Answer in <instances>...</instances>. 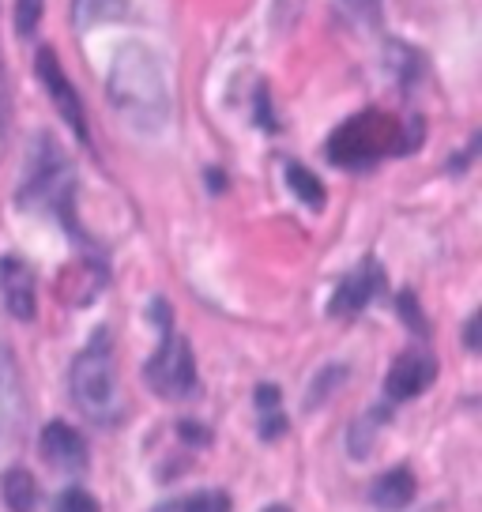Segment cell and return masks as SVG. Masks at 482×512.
<instances>
[{
    "instance_id": "obj_4",
    "label": "cell",
    "mask_w": 482,
    "mask_h": 512,
    "mask_svg": "<svg viewBox=\"0 0 482 512\" xmlns=\"http://www.w3.org/2000/svg\"><path fill=\"white\" fill-rule=\"evenodd\" d=\"M68 388H72V403L80 407V415L91 418L95 426H117L121 422V415H125V396H121V381H117L110 332L106 328H98L91 347L72 362Z\"/></svg>"
},
{
    "instance_id": "obj_19",
    "label": "cell",
    "mask_w": 482,
    "mask_h": 512,
    "mask_svg": "<svg viewBox=\"0 0 482 512\" xmlns=\"http://www.w3.org/2000/svg\"><path fill=\"white\" fill-rule=\"evenodd\" d=\"M46 0H16V34L19 38H31L38 31V19H42Z\"/></svg>"
},
{
    "instance_id": "obj_11",
    "label": "cell",
    "mask_w": 482,
    "mask_h": 512,
    "mask_svg": "<svg viewBox=\"0 0 482 512\" xmlns=\"http://www.w3.org/2000/svg\"><path fill=\"white\" fill-rule=\"evenodd\" d=\"M0 290H4V305L12 317L34 320V275L19 256L0 260Z\"/></svg>"
},
{
    "instance_id": "obj_5",
    "label": "cell",
    "mask_w": 482,
    "mask_h": 512,
    "mask_svg": "<svg viewBox=\"0 0 482 512\" xmlns=\"http://www.w3.org/2000/svg\"><path fill=\"white\" fill-rule=\"evenodd\" d=\"M159 351L147 358L144 381L151 384V392H159L162 400H189L196 396V362L189 339L177 336L174 324L159 328Z\"/></svg>"
},
{
    "instance_id": "obj_21",
    "label": "cell",
    "mask_w": 482,
    "mask_h": 512,
    "mask_svg": "<svg viewBox=\"0 0 482 512\" xmlns=\"http://www.w3.org/2000/svg\"><path fill=\"white\" fill-rule=\"evenodd\" d=\"M343 377H347V369H343V366H336V369L328 366V369H324L321 377L313 381V396H309V400H306L309 411H313V407H317V403H321L324 396H328V388H336V384L343 381Z\"/></svg>"
},
{
    "instance_id": "obj_14",
    "label": "cell",
    "mask_w": 482,
    "mask_h": 512,
    "mask_svg": "<svg viewBox=\"0 0 482 512\" xmlns=\"http://www.w3.org/2000/svg\"><path fill=\"white\" fill-rule=\"evenodd\" d=\"M125 16V0H72V23L76 31H91L102 23Z\"/></svg>"
},
{
    "instance_id": "obj_1",
    "label": "cell",
    "mask_w": 482,
    "mask_h": 512,
    "mask_svg": "<svg viewBox=\"0 0 482 512\" xmlns=\"http://www.w3.org/2000/svg\"><path fill=\"white\" fill-rule=\"evenodd\" d=\"M113 110H121L125 121L140 132H159L170 117V87L159 57L140 42H129L113 53L110 76H106Z\"/></svg>"
},
{
    "instance_id": "obj_8",
    "label": "cell",
    "mask_w": 482,
    "mask_h": 512,
    "mask_svg": "<svg viewBox=\"0 0 482 512\" xmlns=\"http://www.w3.org/2000/svg\"><path fill=\"white\" fill-rule=\"evenodd\" d=\"M381 290H385V272H381V264H377V260H362L354 272L343 275V283H339L336 294H332L328 313H336V317L362 313Z\"/></svg>"
},
{
    "instance_id": "obj_29",
    "label": "cell",
    "mask_w": 482,
    "mask_h": 512,
    "mask_svg": "<svg viewBox=\"0 0 482 512\" xmlns=\"http://www.w3.org/2000/svg\"><path fill=\"white\" fill-rule=\"evenodd\" d=\"M298 8H302V0H275V12H279V16H283V23H287V19L294 16V12H298Z\"/></svg>"
},
{
    "instance_id": "obj_7",
    "label": "cell",
    "mask_w": 482,
    "mask_h": 512,
    "mask_svg": "<svg viewBox=\"0 0 482 512\" xmlns=\"http://www.w3.org/2000/svg\"><path fill=\"white\" fill-rule=\"evenodd\" d=\"M38 76H42V83H46L49 98H53V106H57V113H61V121H65L72 132H76V140L80 144L91 147V132H87V117H83V102L80 95H76V87H72V80L65 76V68H61V61H57V53L49 46L38 49Z\"/></svg>"
},
{
    "instance_id": "obj_13",
    "label": "cell",
    "mask_w": 482,
    "mask_h": 512,
    "mask_svg": "<svg viewBox=\"0 0 482 512\" xmlns=\"http://www.w3.org/2000/svg\"><path fill=\"white\" fill-rule=\"evenodd\" d=\"M388 426V407H373L366 415H358L351 422V430H347V448H351L354 460H366L377 445V433Z\"/></svg>"
},
{
    "instance_id": "obj_6",
    "label": "cell",
    "mask_w": 482,
    "mask_h": 512,
    "mask_svg": "<svg viewBox=\"0 0 482 512\" xmlns=\"http://www.w3.org/2000/svg\"><path fill=\"white\" fill-rule=\"evenodd\" d=\"M23 422H27V400H23V381L12 351L0 343V475L16 464L19 445H23Z\"/></svg>"
},
{
    "instance_id": "obj_26",
    "label": "cell",
    "mask_w": 482,
    "mask_h": 512,
    "mask_svg": "<svg viewBox=\"0 0 482 512\" xmlns=\"http://www.w3.org/2000/svg\"><path fill=\"white\" fill-rule=\"evenodd\" d=\"M257 110H260V128H264V132H275V113L268 110V91H264V87L257 91Z\"/></svg>"
},
{
    "instance_id": "obj_12",
    "label": "cell",
    "mask_w": 482,
    "mask_h": 512,
    "mask_svg": "<svg viewBox=\"0 0 482 512\" xmlns=\"http://www.w3.org/2000/svg\"><path fill=\"white\" fill-rule=\"evenodd\" d=\"M415 494H418L415 475H411L407 467H396V471H388V475H381V479L373 482L370 497L381 512H400L415 501Z\"/></svg>"
},
{
    "instance_id": "obj_22",
    "label": "cell",
    "mask_w": 482,
    "mask_h": 512,
    "mask_svg": "<svg viewBox=\"0 0 482 512\" xmlns=\"http://www.w3.org/2000/svg\"><path fill=\"white\" fill-rule=\"evenodd\" d=\"M396 309H400V317L411 324V332H418V336H426V317L418 313V305H415V294L411 290H403L400 298H396Z\"/></svg>"
},
{
    "instance_id": "obj_18",
    "label": "cell",
    "mask_w": 482,
    "mask_h": 512,
    "mask_svg": "<svg viewBox=\"0 0 482 512\" xmlns=\"http://www.w3.org/2000/svg\"><path fill=\"white\" fill-rule=\"evenodd\" d=\"M181 512H234V505L223 490H200L181 505Z\"/></svg>"
},
{
    "instance_id": "obj_27",
    "label": "cell",
    "mask_w": 482,
    "mask_h": 512,
    "mask_svg": "<svg viewBox=\"0 0 482 512\" xmlns=\"http://www.w3.org/2000/svg\"><path fill=\"white\" fill-rule=\"evenodd\" d=\"M257 407H260V411L279 407V388H275V384H260V388H257Z\"/></svg>"
},
{
    "instance_id": "obj_20",
    "label": "cell",
    "mask_w": 482,
    "mask_h": 512,
    "mask_svg": "<svg viewBox=\"0 0 482 512\" xmlns=\"http://www.w3.org/2000/svg\"><path fill=\"white\" fill-rule=\"evenodd\" d=\"M53 512H98V501L91 494H87V490L72 486V490H65V494L57 497Z\"/></svg>"
},
{
    "instance_id": "obj_2",
    "label": "cell",
    "mask_w": 482,
    "mask_h": 512,
    "mask_svg": "<svg viewBox=\"0 0 482 512\" xmlns=\"http://www.w3.org/2000/svg\"><path fill=\"white\" fill-rule=\"evenodd\" d=\"M418 140H422V121H411L403 128L396 117H388L381 110H366L343 121V125L328 136L324 144V155L328 162H336L343 170H362V166H373L385 155H407L415 151Z\"/></svg>"
},
{
    "instance_id": "obj_24",
    "label": "cell",
    "mask_w": 482,
    "mask_h": 512,
    "mask_svg": "<svg viewBox=\"0 0 482 512\" xmlns=\"http://www.w3.org/2000/svg\"><path fill=\"white\" fill-rule=\"evenodd\" d=\"M343 4H347V8H351L358 19H366V23H377V19H381V4H385V0H343Z\"/></svg>"
},
{
    "instance_id": "obj_3",
    "label": "cell",
    "mask_w": 482,
    "mask_h": 512,
    "mask_svg": "<svg viewBox=\"0 0 482 512\" xmlns=\"http://www.w3.org/2000/svg\"><path fill=\"white\" fill-rule=\"evenodd\" d=\"M76 174L72 162L65 159V151L53 144V136H34L31 151H27V174L19 185V208L34 211H53L61 223L76 234Z\"/></svg>"
},
{
    "instance_id": "obj_16",
    "label": "cell",
    "mask_w": 482,
    "mask_h": 512,
    "mask_svg": "<svg viewBox=\"0 0 482 512\" xmlns=\"http://www.w3.org/2000/svg\"><path fill=\"white\" fill-rule=\"evenodd\" d=\"M388 53V64H392V76L403 83V87H411V83L422 80V72H426V61H422V53L418 49H411L407 42H400V38H392L385 46Z\"/></svg>"
},
{
    "instance_id": "obj_25",
    "label": "cell",
    "mask_w": 482,
    "mask_h": 512,
    "mask_svg": "<svg viewBox=\"0 0 482 512\" xmlns=\"http://www.w3.org/2000/svg\"><path fill=\"white\" fill-rule=\"evenodd\" d=\"M177 433H181V437H189V441H196V445H208L211 441V433L200 430L193 418H181V422H177Z\"/></svg>"
},
{
    "instance_id": "obj_30",
    "label": "cell",
    "mask_w": 482,
    "mask_h": 512,
    "mask_svg": "<svg viewBox=\"0 0 482 512\" xmlns=\"http://www.w3.org/2000/svg\"><path fill=\"white\" fill-rule=\"evenodd\" d=\"M264 512H290V509H283V505H272V509H264Z\"/></svg>"
},
{
    "instance_id": "obj_23",
    "label": "cell",
    "mask_w": 482,
    "mask_h": 512,
    "mask_svg": "<svg viewBox=\"0 0 482 512\" xmlns=\"http://www.w3.org/2000/svg\"><path fill=\"white\" fill-rule=\"evenodd\" d=\"M8 121H12V102H8V76H4V57H0V147L8 136Z\"/></svg>"
},
{
    "instance_id": "obj_17",
    "label": "cell",
    "mask_w": 482,
    "mask_h": 512,
    "mask_svg": "<svg viewBox=\"0 0 482 512\" xmlns=\"http://www.w3.org/2000/svg\"><path fill=\"white\" fill-rule=\"evenodd\" d=\"M287 185L306 208H313V211L324 208V185L309 166H302V162H287Z\"/></svg>"
},
{
    "instance_id": "obj_15",
    "label": "cell",
    "mask_w": 482,
    "mask_h": 512,
    "mask_svg": "<svg viewBox=\"0 0 482 512\" xmlns=\"http://www.w3.org/2000/svg\"><path fill=\"white\" fill-rule=\"evenodd\" d=\"M0 490H4V505L12 512H34V505H38V486H34V479L27 475V471H4L0 475Z\"/></svg>"
},
{
    "instance_id": "obj_9",
    "label": "cell",
    "mask_w": 482,
    "mask_h": 512,
    "mask_svg": "<svg viewBox=\"0 0 482 512\" xmlns=\"http://www.w3.org/2000/svg\"><path fill=\"white\" fill-rule=\"evenodd\" d=\"M437 377V362L430 354H418V351H407L400 354L392 369H388L385 377V396L388 400H415L418 392H426Z\"/></svg>"
},
{
    "instance_id": "obj_10",
    "label": "cell",
    "mask_w": 482,
    "mask_h": 512,
    "mask_svg": "<svg viewBox=\"0 0 482 512\" xmlns=\"http://www.w3.org/2000/svg\"><path fill=\"white\" fill-rule=\"evenodd\" d=\"M42 456L57 471H83L87 467V441L68 422H49L42 430Z\"/></svg>"
},
{
    "instance_id": "obj_28",
    "label": "cell",
    "mask_w": 482,
    "mask_h": 512,
    "mask_svg": "<svg viewBox=\"0 0 482 512\" xmlns=\"http://www.w3.org/2000/svg\"><path fill=\"white\" fill-rule=\"evenodd\" d=\"M464 343H467V351H479V313L467 320V328H464Z\"/></svg>"
}]
</instances>
